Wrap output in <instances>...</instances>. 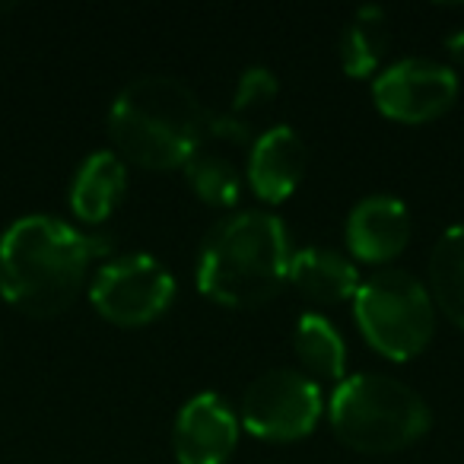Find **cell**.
<instances>
[{"instance_id":"obj_1","label":"cell","mask_w":464,"mask_h":464,"mask_svg":"<svg viewBox=\"0 0 464 464\" xmlns=\"http://www.w3.org/2000/svg\"><path fill=\"white\" fill-rule=\"evenodd\" d=\"M109 252V239L64 219L23 217L0 236V296L26 315H58L80 296L92 261Z\"/></svg>"},{"instance_id":"obj_2","label":"cell","mask_w":464,"mask_h":464,"mask_svg":"<svg viewBox=\"0 0 464 464\" xmlns=\"http://www.w3.org/2000/svg\"><path fill=\"white\" fill-rule=\"evenodd\" d=\"M290 236L280 217L242 210L210 229L198 258V290L229 309H252L290 280Z\"/></svg>"},{"instance_id":"obj_3","label":"cell","mask_w":464,"mask_h":464,"mask_svg":"<svg viewBox=\"0 0 464 464\" xmlns=\"http://www.w3.org/2000/svg\"><path fill=\"white\" fill-rule=\"evenodd\" d=\"M210 111L175 77H137L109 109V134L124 160L143 169L185 166Z\"/></svg>"},{"instance_id":"obj_4","label":"cell","mask_w":464,"mask_h":464,"mask_svg":"<svg viewBox=\"0 0 464 464\" xmlns=\"http://www.w3.org/2000/svg\"><path fill=\"white\" fill-rule=\"evenodd\" d=\"M341 442L366 455H388L413 445L430 430L426 401L401 379L379 372L347 375L328 401Z\"/></svg>"},{"instance_id":"obj_5","label":"cell","mask_w":464,"mask_h":464,"mask_svg":"<svg viewBox=\"0 0 464 464\" xmlns=\"http://www.w3.org/2000/svg\"><path fill=\"white\" fill-rule=\"evenodd\" d=\"M353 315L369 347L394 362L423 353L436 331L430 290L407 271H379L360 284Z\"/></svg>"},{"instance_id":"obj_6","label":"cell","mask_w":464,"mask_h":464,"mask_svg":"<svg viewBox=\"0 0 464 464\" xmlns=\"http://www.w3.org/2000/svg\"><path fill=\"white\" fill-rule=\"evenodd\" d=\"M175 277L166 265L143 252L105 261L90 284V303L105 322L137 328L160 318L172 305Z\"/></svg>"},{"instance_id":"obj_7","label":"cell","mask_w":464,"mask_h":464,"mask_svg":"<svg viewBox=\"0 0 464 464\" xmlns=\"http://www.w3.org/2000/svg\"><path fill=\"white\" fill-rule=\"evenodd\" d=\"M324 411L322 388L296 369H267L242 394V426L267 442L309 436Z\"/></svg>"},{"instance_id":"obj_8","label":"cell","mask_w":464,"mask_h":464,"mask_svg":"<svg viewBox=\"0 0 464 464\" xmlns=\"http://www.w3.org/2000/svg\"><path fill=\"white\" fill-rule=\"evenodd\" d=\"M252 130L239 115H207L204 130L185 160V175L200 200L213 207H229L239 200L242 172L252 153Z\"/></svg>"},{"instance_id":"obj_9","label":"cell","mask_w":464,"mask_h":464,"mask_svg":"<svg viewBox=\"0 0 464 464\" xmlns=\"http://www.w3.org/2000/svg\"><path fill=\"white\" fill-rule=\"evenodd\" d=\"M458 96V77L449 64L432 58H404L375 77V109L392 121L423 124L451 109Z\"/></svg>"},{"instance_id":"obj_10","label":"cell","mask_w":464,"mask_h":464,"mask_svg":"<svg viewBox=\"0 0 464 464\" xmlns=\"http://www.w3.org/2000/svg\"><path fill=\"white\" fill-rule=\"evenodd\" d=\"M239 442V417L219 394H194L175 417L172 445L179 464H226Z\"/></svg>"},{"instance_id":"obj_11","label":"cell","mask_w":464,"mask_h":464,"mask_svg":"<svg viewBox=\"0 0 464 464\" xmlns=\"http://www.w3.org/2000/svg\"><path fill=\"white\" fill-rule=\"evenodd\" d=\"M411 242V213L404 200L392 194H372L360 200L347 217V248L366 265L394 261Z\"/></svg>"},{"instance_id":"obj_12","label":"cell","mask_w":464,"mask_h":464,"mask_svg":"<svg viewBox=\"0 0 464 464\" xmlns=\"http://www.w3.org/2000/svg\"><path fill=\"white\" fill-rule=\"evenodd\" d=\"M305 162H309V153H305L303 137L290 124H274L261 137H255L246 179L265 204H280L303 181Z\"/></svg>"},{"instance_id":"obj_13","label":"cell","mask_w":464,"mask_h":464,"mask_svg":"<svg viewBox=\"0 0 464 464\" xmlns=\"http://www.w3.org/2000/svg\"><path fill=\"white\" fill-rule=\"evenodd\" d=\"M290 280L303 296L318 305H341L356 296L360 274L356 265L331 248H303L290 258Z\"/></svg>"},{"instance_id":"obj_14","label":"cell","mask_w":464,"mask_h":464,"mask_svg":"<svg viewBox=\"0 0 464 464\" xmlns=\"http://www.w3.org/2000/svg\"><path fill=\"white\" fill-rule=\"evenodd\" d=\"M124 188H128V172H124L121 156L96 150L73 175L71 207L83 223H102L121 204Z\"/></svg>"},{"instance_id":"obj_15","label":"cell","mask_w":464,"mask_h":464,"mask_svg":"<svg viewBox=\"0 0 464 464\" xmlns=\"http://www.w3.org/2000/svg\"><path fill=\"white\" fill-rule=\"evenodd\" d=\"M430 296L458 328H464V223L449 226L430 258Z\"/></svg>"},{"instance_id":"obj_16","label":"cell","mask_w":464,"mask_h":464,"mask_svg":"<svg viewBox=\"0 0 464 464\" xmlns=\"http://www.w3.org/2000/svg\"><path fill=\"white\" fill-rule=\"evenodd\" d=\"M293 347L305 369L315 379L334 382V388L347 379V347L337 328L322 315H303L296 322V334H293Z\"/></svg>"},{"instance_id":"obj_17","label":"cell","mask_w":464,"mask_h":464,"mask_svg":"<svg viewBox=\"0 0 464 464\" xmlns=\"http://www.w3.org/2000/svg\"><path fill=\"white\" fill-rule=\"evenodd\" d=\"M388 48L385 33V14L379 7H362L356 10V20L343 29L341 35V64L347 77H369L379 71L382 58Z\"/></svg>"},{"instance_id":"obj_18","label":"cell","mask_w":464,"mask_h":464,"mask_svg":"<svg viewBox=\"0 0 464 464\" xmlns=\"http://www.w3.org/2000/svg\"><path fill=\"white\" fill-rule=\"evenodd\" d=\"M277 77H274L267 67H248L239 77V86H236V99H232V115H242L248 109H258V105H267L274 96H277Z\"/></svg>"},{"instance_id":"obj_19","label":"cell","mask_w":464,"mask_h":464,"mask_svg":"<svg viewBox=\"0 0 464 464\" xmlns=\"http://www.w3.org/2000/svg\"><path fill=\"white\" fill-rule=\"evenodd\" d=\"M445 52H449L451 61L464 64V29H458V33H451L449 39H445Z\"/></svg>"}]
</instances>
